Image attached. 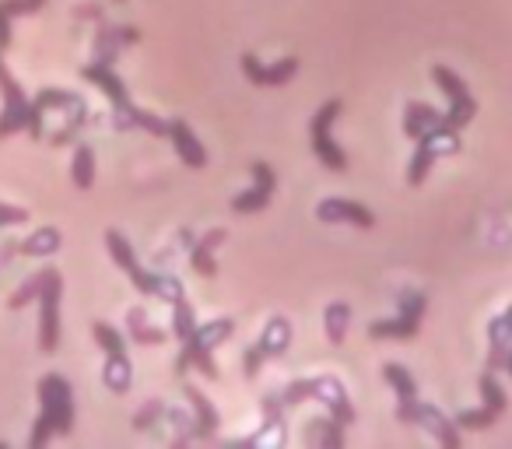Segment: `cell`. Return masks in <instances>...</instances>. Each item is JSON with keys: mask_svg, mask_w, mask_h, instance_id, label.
Segmentation results:
<instances>
[{"mask_svg": "<svg viewBox=\"0 0 512 449\" xmlns=\"http://www.w3.org/2000/svg\"><path fill=\"white\" fill-rule=\"evenodd\" d=\"M39 404L43 414L36 418V428L29 435V446H46L53 435H67L74 428V390L64 376L50 372L39 379Z\"/></svg>", "mask_w": 512, "mask_h": 449, "instance_id": "6da1fadb", "label": "cell"}, {"mask_svg": "<svg viewBox=\"0 0 512 449\" xmlns=\"http://www.w3.org/2000/svg\"><path fill=\"white\" fill-rule=\"evenodd\" d=\"M235 323L232 320H211L207 327H197L190 337L183 341V351L176 358V376H186L190 369L204 372L207 379H218V365H214V355L211 351L218 344H225L232 337Z\"/></svg>", "mask_w": 512, "mask_h": 449, "instance_id": "7a4b0ae2", "label": "cell"}, {"mask_svg": "<svg viewBox=\"0 0 512 449\" xmlns=\"http://www.w3.org/2000/svg\"><path fill=\"white\" fill-rule=\"evenodd\" d=\"M106 246H109V257H113V264L120 267V271H127V278L134 281V288L141 295H155V299H169V302L183 299V285H179V281H172V278H158V274L144 271V267L137 264L134 250H130V243L116 229L106 232Z\"/></svg>", "mask_w": 512, "mask_h": 449, "instance_id": "3957f363", "label": "cell"}, {"mask_svg": "<svg viewBox=\"0 0 512 449\" xmlns=\"http://www.w3.org/2000/svg\"><path fill=\"white\" fill-rule=\"evenodd\" d=\"M341 109H344V102L341 99H330V102H323L320 109L313 113V123H309V137H313V155L320 158L323 165H327L330 172H344L348 169V155L341 151V144L334 141V123H337V116H341Z\"/></svg>", "mask_w": 512, "mask_h": 449, "instance_id": "277c9868", "label": "cell"}, {"mask_svg": "<svg viewBox=\"0 0 512 449\" xmlns=\"http://www.w3.org/2000/svg\"><path fill=\"white\" fill-rule=\"evenodd\" d=\"M60 295H64V278L57 267H46L43 292H39V348L46 355L60 348Z\"/></svg>", "mask_w": 512, "mask_h": 449, "instance_id": "5b68a950", "label": "cell"}, {"mask_svg": "<svg viewBox=\"0 0 512 449\" xmlns=\"http://www.w3.org/2000/svg\"><path fill=\"white\" fill-rule=\"evenodd\" d=\"M421 316H425V295H407L400 302L397 320L369 323V337L372 341H414L421 330Z\"/></svg>", "mask_w": 512, "mask_h": 449, "instance_id": "8992f818", "label": "cell"}, {"mask_svg": "<svg viewBox=\"0 0 512 449\" xmlns=\"http://www.w3.org/2000/svg\"><path fill=\"white\" fill-rule=\"evenodd\" d=\"M0 95H4V113H0V137H11L18 130L29 127V109L32 102L25 99V92L18 88V81L8 74L4 57H0Z\"/></svg>", "mask_w": 512, "mask_h": 449, "instance_id": "52a82bcc", "label": "cell"}, {"mask_svg": "<svg viewBox=\"0 0 512 449\" xmlns=\"http://www.w3.org/2000/svg\"><path fill=\"white\" fill-rule=\"evenodd\" d=\"M383 376H386V383L397 390V421H404V425H418L421 421V397H418V383H414V376L397 362H386Z\"/></svg>", "mask_w": 512, "mask_h": 449, "instance_id": "ba28073f", "label": "cell"}, {"mask_svg": "<svg viewBox=\"0 0 512 449\" xmlns=\"http://www.w3.org/2000/svg\"><path fill=\"white\" fill-rule=\"evenodd\" d=\"M274 190H278V176H274V169L267 162H253V190L239 193V197L232 200V211L235 214L264 211V207L271 204Z\"/></svg>", "mask_w": 512, "mask_h": 449, "instance_id": "9c48e42d", "label": "cell"}, {"mask_svg": "<svg viewBox=\"0 0 512 449\" xmlns=\"http://www.w3.org/2000/svg\"><path fill=\"white\" fill-rule=\"evenodd\" d=\"M295 71H299V60H295V57H285V60H278L274 67H264L260 60L253 57V53H242V74H246L249 85H256V88L288 85V81L295 78Z\"/></svg>", "mask_w": 512, "mask_h": 449, "instance_id": "30bf717a", "label": "cell"}, {"mask_svg": "<svg viewBox=\"0 0 512 449\" xmlns=\"http://www.w3.org/2000/svg\"><path fill=\"white\" fill-rule=\"evenodd\" d=\"M316 218L320 221H348L355 229H376V214L369 211L358 200H344V197H330L316 207Z\"/></svg>", "mask_w": 512, "mask_h": 449, "instance_id": "8fae6325", "label": "cell"}, {"mask_svg": "<svg viewBox=\"0 0 512 449\" xmlns=\"http://www.w3.org/2000/svg\"><path fill=\"white\" fill-rule=\"evenodd\" d=\"M169 137H172V148H176L179 162L190 165V169H204L207 165V148L197 141V134L190 130L186 120H169Z\"/></svg>", "mask_w": 512, "mask_h": 449, "instance_id": "7c38bea8", "label": "cell"}, {"mask_svg": "<svg viewBox=\"0 0 512 449\" xmlns=\"http://www.w3.org/2000/svg\"><path fill=\"white\" fill-rule=\"evenodd\" d=\"M186 400H190L193 414H197V421H193V439H207V435L218 432V411H214V404L197 386H186Z\"/></svg>", "mask_w": 512, "mask_h": 449, "instance_id": "4fadbf2b", "label": "cell"}, {"mask_svg": "<svg viewBox=\"0 0 512 449\" xmlns=\"http://www.w3.org/2000/svg\"><path fill=\"white\" fill-rule=\"evenodd\" d=\"M439 123H442V113L435 106H428V102H411V106L404 109V134L411 137V141H418L421 134L435 130Z\"/></svg>", "mask_w": 512, "mask_h": 449, "instance_id": "5bb4252c", "label": "cell"}, {"mask_svg": "<svg viewBox=\"0 0 512 449\" xmlns=\"http://www.w3.org/2000/svg\"><path fill=\"white\" fill-rule=\"evenodd\" d=\"M221 243H225V229H211L197 246H193L190 264H193V271H197L200 278H214V274H218V264H214V250H218Z\"/></svg>", "mask_w": 512, "mask_h": 449, "instance_id": "9a60e30c", "label": "cell"}, {"mask_svg": "<svg viewBox=\"0 0 512 449\" xmlns=\"http://www.w3.org/2000/svg\"><path fill=\"white\" fill-rule=\"evenodd\" d=\"M418 425L428 428V432H432L442 446H460V425H456V421H449V418H442L439 407L425 404V400H421V421H418Z\"/></svg>", "mask_w": 512, "mask_h": 449, "instance_id": "2e32d148", "label": "cell"}, {"mask_svg": "<svg viewBox=\"0 0 512 449\" xmlns=\"http://www.w3.org/2000/svg\"><path fill=\"white\" fill-rule=\"evenodd\" d=\"M435 158H439V151H435L432 144V134H421L418 137V151H414V162H411V172H407V183L411 186H421L428 179V172H432Z\"/></svg>", "mask_w": 512, "mask_h": 449, "instance_id": "e0dca14e", "label": "cell"}, {"mask_svg": "<svg viewBox=\"0 0 512 449\" xmlns=\"http://www.w3.org/2000/svg\"><path fill=\"white\" fill-rule=\"evenodd\" d=\"M102 379H106V386L113 393H127L130 390V358H127V351H113V355H106Z\"/></svg>", "mask_w": 512, "mask_h": 449, "instance_id": "ac0fdd59", "label": "cell"}, {"mask_svg": "<svg viewBox=\"0 0 512 449\" xmlns=\"http://www.w3.org/2000/svg\"><path fill=\"white\" fill-rule=\"evenodd\" d=\"M432 78H435V85L442 88V95H446L449 102H474V95H470V88L463 85V78L449 71V67L435 64L432 67Z\"/></svg>", "mask_w": 512, "mask_h": 449, "instance_id": "d6986e66", "label": "cell"}, {"mask_svg": "<svg viewBox=\"0 0 512 449\" xmlns=\"http://www.w3.org/2000/svg\"><path fill=\"white\" fill-rule=\"evenodd\" d=\"M71 176L78 190H92L95 183V151L88 144H78L74 148V162H71Z\"/></svg>", "mask_w": 512, "mask_h": 449, "instance_id": "ffe728a7", "label": "cell"}, {"mask_svg": "<svg viewBox=\"0 0 512 449\" xmlns=\"http://www.w3.org/2000/svg\"><path fill=\"white\" fill-rule=\"evenodd\" d=\"M323 320H327L330 344H344V337H348V323H351V309L344 306V302H330Z\"/></svg>", "mask_w": 512, "mask_h": 449, "instance_id": "44dd1931", "label": "cell"}, {"mask_svg": "<svg viewBox=\"0 0 512 449\" xmlns=\"http://www.w3.org/2000/svg\"><path fill=\"white\" fill-rule=\"evenodd\" d=\"M292 341V330H288L285 320H274L271 327L260 334V344L256 348L264 351V355H278V351H285V344Z\"/></svg>", "mask_w": 512, "mask_h": 449, "instance_id": "7402d4cb", "label": "cell"}, {"mask_svg": "<svg viewBox=\"0 0 512 449\" xmlns=\"http://www.w3.org/2000/svg\"><path fill=\"white\" fill-rule=\"evenodd\" d=\"M57 246H60V232L57 229H39L36 236H29L22 243V253H25V257H50Z\"/></svg>", "mask_w": 512, "mask_h": 449, "instance_id": "603a6c76", "label": "cell"}, {"mask_svg": "<svg viewBox=\"0 0 512 449\" xmlns=\"http://www.w3.org/2000/svg\"><path fill=\"white\" fill-rule=\"evenodd\" d=\"M481 397H484V407H491L495 414H505V407H509V397H505V390H502V383L495 379V372H488L484 369V376H481Z\"/></svg>", "mask_w": 512, "mask_h": 449, "instance_id": "cb8c5ba5", "label": "cell"}, {"mask_svg": "<svg viewBox=\"0 0 512 449\" xmlns=\"http://www.w3.org/2000/svg\"><path fill=\"white\" fill-rule=\"evenodd\" d=\"M502 418V414H495L491 407H477V411H463V414H456V425L460 428H467V432H484V428H491L495 421Z\"/></svg>", "mask_w": 512, "mask_h": 449, "instance_id": "d4e9b609", "label": "cell"}, {"mask_svg": "<svg viewBox=\"0 0 512 449\" xmlns=\"http://www.w3.org/2000/svg\"><path fill=\"white\" fill-rule=\"evenodd\" d=\"M130 334L141 344H165V330L144 323V309H130Z\"/></svg>", "mask_w": 512, "mask_h": 449, "instance_id": "484cf974", "label": "cell"}, {"mask_svg": "<svg viewBox=\"0 0 512 449\" xmlns=\"http://www.w3.org/2000/svg\"><path fill=\"white\" fill-rule=\"evenodd\" d=\"M172 330H176L179 341H186V337L197 330V320H193V309L186 299H176L172 302Z\"/></svg>", "mask_w": 512, "mask_h": 449, "instance_id": "4316f807", "label": "cell"}, {"mask_svg": "<svg viewBox=\"0 0 512 449\" xmlns=\"http://www.w3.org/2000/svg\"><path fill=\"white\" fill-rule=\"evenodd\" d=\"M92 334H95V344H99L106 355H113V351H127V341H123V334L116 327H109V323H95Z\"/></svg>", "mask_w": 512, "mask_h": 449, "instance_id": "83f0119b", "label": "cell"}, {"mask_svg": "<svg viewBox=\"0 0 512 449\" xmlns=\"http://www.w3.org/2000/svg\"><path fill=\"white\" fill-rule=\"evenodd\" d=\"M43 281H46V271H39L36 278H29L22 288H18L15 295H11V309H25L29 302L39 299V292H43Z\"/></svg>", "mask_w": 512, "mask_h": 449, "instance_id": "f1b7e54d", "label": "cell"}, {"mask_svg": "<svg viewBox=\"0 0 512 449\" xmlns=\"http://www.w3.org/2000/svg\"><path fill=\"white\" fill-rule=\"evenodd\" d=\"M46 0H0V15L4 18H18V15H36L43 11Z\"/></svg>", "mask_w": 512, "mask_h": 449, "instance_id": "f546056e", "label": "cell"}, {"mask_svg": "<svg viewBox=\"0 0 512 449\" xmlns=\"http://www.w3.org/2000/svg\"><path fill=\"white\" fill-rule=\"evenodd\" d=\"M162 411H165L162 400H148V404H144L141 411L134 414V428H137V432H144V428H151V425H155V421H158V414H162Z\"/></svg>", "mask_w": 512, "mask_h": 449, "instance_id": "4dcf8cb0", "label": "cell"}, {"mask_svg": "<svg viewBox=\"0 0 512 449\" xmlns=\"http://www.w3.org/2000/svg\"><path fill=\"white\" fill-rule=\"evenodd\" d=\"M25 218H29V211H22V207L0 204V225H22Z\"/></svg>", "mask_w": 512, "mask_h": 449, "instance_id": "1f68e13d", "label": "cell"}, {"mask_svg": "<svg viewBox=\"0 0 512 449\" xmlns=\"http://www.w3.org/2000/svg\"><path fill=\"white\" fill-rule=\"evenodd\" d=\"M264 351H260V348H253V351H249V355H246V376L249 379H253L256 376V372H260V362H264Z\"/></svg>", "mask_w": 512, "mask_h": 449, "instance_id": "d6a6232c", "label": "cell"}, {"mask_svg": "<svg viewBox=\"0 0 512 449\" xmlns=\"http://www.w3.org/2000/svg\"><path fill=\"white\" fill-rule=\"evenodd\" d=\"M502 369H505V372H509V376H512V344H509V355H505V365H502Z\"/></svg>", "mask_w": 512, "mask_h": 449, "instance_id": "836d02e7", "label": "cell"}, {"mask_svg": "<svg viewBox=\"0 0 512 449\" xmlns=\"http://www.w3.org/2000/svg\"><path fill=\"white\" fill-rule=\"evenodd\" d=\"M116 4H123V0H116Z\"/></svg>", "mask_w": 512, "mask_h": 449, "instance_id": "e575fe53", "label": "cell"}]
</instances>
